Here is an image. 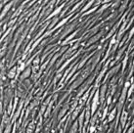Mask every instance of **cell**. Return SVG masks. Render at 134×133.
Instances as JSON below:
<instances>
[{
	"label": "cell",
	"instance_id": "cell-10",
	"mask_svg": "<svg viewBox=\"0 0 134 133\" xmlns=\"http://www.w3.org/2000/svg\"><path fill=\"white\" fill-rule=\"evenodd\" d=\"M17 74V66H14L12 69H10L7 73V77L10 79H15Z\"/></svg>",
	"mask_w": 134,
	"mask_h": 133
},
{
	"label": "cell",
	"instance_id": "cell-6",
	"mask_svg": "<svg viewBox=\"0 0 134 133\" xmlns=\"http://www.w3.org/2000/svg\"><path fill=\"white\" fill-rule=\"evenodd\" d=\"M78 32H79V29H76L75 32H70V34L68 37H66V38L63 40V42H62V45H63V46L67 45V44H68V43L70 41V40H73V39H74V38L76 36V34L78 33Z\"/></svg>",
	"mask_w": 134,
	"mask_h": 133
},
{
	"label": "cell",
	"instance_id": "cell-7",
	"mask_svg": "<svg viewBox=\"0 0 134 133\" xmlns=\"http://www.w3.org/2000/svg\"><path fill=\"white\" fill-rule=\"evenodd\" d=\"M70 109V106H69V102H67V104H65L64 105V107L62 108V110L60 111V112H59V116H58V120H61L62 118H63L65 116H66V114H67V112H68V110Z\"/></svg>",
	"mask_w": 134,
	"mask_h": 133
},
{
	"label": "cell",
	"instance_id": "cell-2",
	"mask_svg": "<svg viewBox=\"0 0 134 133\" xmlns=\"http://www.w3.org/2000/svg\"><path fill=\"white\" fill-rule=\"evenodd\" d=\"M76 27V23L75 22V23H71L70 25H69L68 27H63V32H62V34H61V36H60V40H62V39H64L68 34H70L73 30L75 29V27Z\"/></svg>",
	"mask_w": 134,
	"mask_h": 133
},
{
	"label": "cell",
	"instance_id": "cell-24",
	"mask_svg": "<svg viewBox=\"0 0 134 133\" xmlns=\"http://www.w3.org/2000/svg\"><path fill=\"white\" fill-rule=\"evenodd\" d=\"M0 73H1V70H0Z\"/></svg>",
	"mask_w": 134,
	"mask_h": 133
},
{
	"label": "cell",
	"instance_id": "cell-23",
	"mask_svg": "<svg viewBox=\"0 0 134 133\" xmlns=\"http://www.w3.org/2000/svg\"><path fill=\"white\" fill-rule=\"evenodd\" d=\"M4 24V22H0V27H2V25Z\"/></svg>",
	"mask_w": 134,
	"mask_h": 133
},
{
	"label": "cell",
	"instance_id": "cell-19",
	"mask_svg": "<svg viewBox=\"0 0 134 133\" xmlns=\"http://www.w3.org/2000/svg\"><path fill=\"white\" fill-rule=\"evenodd\" d=\"M40 64V58L37 56L35 59H32V66L34 65H39Z\"/></svg>",
	"mask_w": 134,
	"mask_h": 133
},
{
	"label": "cell",
	"instance_id": "cell-18",
	"mask_svg": "<svg viewBox=\"0 0 134 133\" xmlns=\"http://www.w3.org/2000/svg\"><path fill=\"white\" fill-rule=\"evenodd\" d=\"M121 1H122V0H114V1L111 3V6H112L113 8H118V7L120 5Z\"/></svg>",
	"mask_w": 134,
	"mask_h": 133
},
{
	"label": "cell",
	"instance_id": "cell-17",
	"mask_svg": "<svg viewBox=\"0 0 134 133\" xmlns=\"http://www.w3.org/2000/svg\"><path fill=\"white\" fill-rule=\"evenodd\" d=\"M108 112H109V106H106V108H104V110H103V114H102V117H101L102 120H105L106 117L108 116Z\"/></svg>",
	"mask_w": 134,
	"mask_h": 133
},
{
	"label": "cell",
	"instance_id": "cell-5",
	"mask_svg": "<svg viewBox=\"0 0 134 133\" xmlns=\"http://www.w3.org/2000/svg\"><path fill=\"white\" fill-rule=\"evenodd\" d=\"M17 1H18V0H12V1H10L9 3H7V4L4 5V8H3V10H2L1 14H0V20H2V19L6 16V14L8 13V11L12 8V6H13Z\"/></svg>",
	"mask_w": 134,
	"mask_h": 133
},
{
	"label": "cell",
	"instance_id": "cell-12",
	"mask_svg": "<svg viewBox=\"0 0 134 133\" xmlns=\"http://www.w3.org/2000/svg\"><path fill=\"white\" fill-rule=\"evenodd\" d=\"M128 58H129V55L126 54L125 57H124V59H123V61H122V63L120 64V66H121V75L124 74V70H125V69H126V66H127V63H128V60H129Z\"/></svg>",
	"mask_w": 134,
	"mask_h": 133
},
{
	"label": "cell",
	"instance_id": "cell-1",
	"mask_svg": "<svg viewBox=\"0 0 134 133\" xmlns=\"http://www.w3.org/2000/svg\"><path fill=\"white\" fill-rule=\"evenodd\" d=\"M108 93V84L107 83H103L100 90H99V102L100 105H104L105 101H106V96Z\"/></svg>",
	"mask_w": 134,
	"mask_h": 133
},
{
	"label": "cell",
	"instance_id": "cell-14",
	"mask_svg": "<svg viewBox=\"0 0 134 133\" xmlns=\"http://www.w3.org/2000/svg\"><path fill=\"white\" fill-rule=\"evenodd\" d=\"M77 130H78V123H77V120H75V123L71 125V127H70L69 133H76Z\"/></svg>",
	"mask_w": 134,
	"mask_h": 133
},
{
	"label": "cell",
	"instance_id": "cell-20",
	"mask_svg": "<svg viewBox=\"0 0 134 133\" xmlns=\"http://www.w3.org/2000/svg\"><path fill=\"white\" fill-rule=\"evenodd\" d=\"M96 125H90L89 126V133H94V132H96Z\"/></svg>",
	"mask_w": 134,
	"mask_h": 133
},
{
	"label": "cell",
	"instance_id": "cell-3",
	"mask_svg": "<svg viewBox=\"0 0 134 133\" xmlns=\"http://www.w3.org/2000/svg\"><path fill=\"white\" fill-rule=\"evenodd\" d=\"M30 74H32V67H27L22 73H21V74H20V77L18 78V80L20 81V82H23L24 80H26V79H27L29 76H30Z\"/></svg>",
	"mask_w": 134,
	"mask_h": 133
},
{
	"label": "cell",
	"instance_id": "cell-13",
	"mask_svg": "<svg viewBox=\"0 0 134 133\" xmlns=\"http://www.w3.org/2000/svg\"><path fill=\"white\" fill-rule=\"evenodd\" d=\"M96 1V0H89V1H88V3H86V5L83 7V8H82L81 9V11H80V13H83V12H85V11H87V10L92 6V5H93L94 4V2Z\"/></svg>",
	"mask_w": 134,
	"mask_h": 133
},
{
	"label": "cell",
	"instance_id": "cell-21",
	"mask_svg": "<svg viewBox=\"0 0 134 133\" xmlns=\"http://www.w3.org/2000/svg\"><path fill=\"white\" fill-rule=\"evenodd\" d=\"M131 84H133V83H130V82H129V80H125V81H124V86H123V87L128 89V88H129V86H130Z\"/></svg>",
	"mask_w": 134,
	"mask_h": 133
},
{
	"label": "cell",
	"instance_id": "cell-4",
	"mask_svg": "<svg viewBox=\"0 0 134 133\" xmlns=\"http://www.w3.org/2000/svg\"><path fill=\"white\" fill-rule=\"evenodd\" d=\"M104 32H105V30H102L101 32H99V33H96V34H94V35H92V37L91 38H89V40L87 41V43L85 44V47H88V46H90L91 44H94V43H96L98 40L103 36V34H104Z\"/></svg>",
	"mask_w": 134,
	"mask_h": 133
},
{
	"label": "cell",
	"instance_id": "cell-11",
	"mask_svg": "<svg viewBox=\"0 0 134 133\" xmlns=\"http://www.w3.org/2000/svg\"><path fill=\"white\" fill-rule=\"evenodd\" d=\"M116 116H117V108L115 107L110 112H108V116H107V117H108V119H107L106 121H107V122H112L113 120L115 119Z\"/></svg>",
	"mask_w": 134,
	"mask_h": 133
},
{
	"label": "cell",
	"instance_id": "cell-22",
	"mask_svg": "<svg viewBox=\"0 0 134 133\" xmlns=\"http://www.w3.org/2000/svg\"><path fill=\"white\" fill-rule=\"evenodd\" d=\"M133 129H134V126H133V123L130 125V128L129 129H126L124 133H132L133 132Z\"/></svg>",
	"mask_w": 134,
	"mask_h": 133
},
{
	"label": "cell",
	"instance_id": "cell-8",
	"mask_svg": "<svg viewBox=\"0 0 134 133\" xmlns=\"http://www.w3.org/2000/svg\"><path fill=\"white\" fill-rule=\"evenodd\" d=\"M64 6H65V4H62L60 7H57L54 11L52 12V13H50V15L46 18L47 20H49V19H51V18H54V17H57L59 14H60V12H62V10H63V8H64Z\"/></svg>",
	"mask_w": 134,
	"mask_h": 133
},
{
	"label": "cell",
	"instance_id": "cell-16",
	"mask_svg": "<svg viewBox=\"0 0 134 133\" xmlns=\"http://www.w3.org/2000/svg\"><path fill=\"white\" fill-rule=\"evenodd\" d=\"M133 89H134V85L131 84V85L129 86V88L127 89V91H126V98H127V99H129V98L131 97V95H132V93H133Z\"/></svg>",
	"mask_w": 134,
	"mask_h": 133
},
{
	"label": "cell",
	"instance_id": "cell-15",
	"mask_svg": "<svg viewBox=\"0 0 134 133\" xmlns=\"http://www.w3.org/2000/svg\"><path fill=\"white\" fill-rule=\"evenodd\" d=\"M85 2V0H82V1H79V2H77L76 4H75V6H74L73 8H71L70 10V13H71V14H73V13H75V10H77V8L81 5V4H83Z\"/></svg>",
	"mask_w": 134,
	"mask_h": 133
},
{
	"label": "cell",
	"instance_id": "cell-9",
	"mask_svg": "<svg viewBox=\"0 0 134 133\" xmlns=\"http://www.w3.org/2000/svg\"><path fill=\"white\" fill-rule=\"evenodd\" d=\"M77 123H78V129L80 130V133L82 131V127H83V123H84V111L80 112L78 115V119H77Z\"/></svg>",
	"mask_w": 134,
	"mask_h": 133
}]
</instances>
